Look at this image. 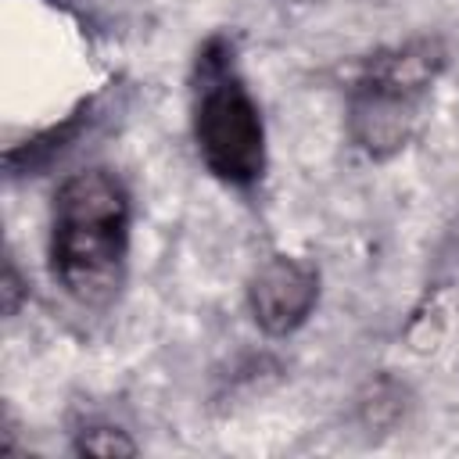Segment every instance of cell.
Wrapping results in <instances>:
<instances>
[{
	"mask_svg": "<svg viewBox=\"0 0 459 459\" xmlns=\"http://www.w3.org/2000/svg\"><path fill=\"white\" fill-rule=\"evenodd\" d=\"M129 194L111 169L61 179L50 215V269L79 305H104L126 276Z\"/></svg>",
	"mask_w": 459,
	"mask_h": 459,
	"instance_id": "cell-1",
	"label": "cell"
},
{
	"mask_svg": "<svg viewBox=\"0 0 459 459\" xmlns=\"http://www.w3.org/2000/svg\"><path fill=\"white\" fill-rule=\"evenodd\" d=\"M190 129L197 158L226 186H255L265 172V126L258 100L233 61V43L212 36L194 57Z\"/></svg>",
	"mask_w": 459,
	"mask_h": 459,
	"instance_id": "cell-2",
	"label": "cell"
},
{
	"mask_svg": "<svg viewBox=\"0 0 459 459\" xmlns=\"http://www.w3.org/2000/svg\"><path fill=\"white\" fill-rule=\"evenodd\" d=\"M420 122V93H409L373 72H366L348 90L344 126L351 143L373 161H387L402 154Z\"/></svg>",
	"mask_w": 459,
	"mask_h": 459,
	"instance_id": "cell-3",
	"label": "cell"
},
{
	"mask_svg": "<svg viewBox=\"0 0 459 459\" xmlns=\"http://www.w3.org/2000/svg\"><path fill=\"white\" fill-rule=\"evenodd\" d=\"M319 305V269L294 255H269L247 280V308L262 333L290 337Z\"/></svg>",
	"mask_w": 459,
	"mask_h": 459,
	"instance_id": "cell-4",
	"label": "cell"
},
{
	"mask_svg": "<svg viewBox=\"0 0 459 459\" xmlns=\"http://www.w3.org/2000/svg\"><path fill=\"white\" fill-rule=\"evenodd\" d=\"M93 122V100H82L72 115H65L57 126H47L43 133H36L25 143H14L4 154V165L11 176H36L39 169H50L68 147H75L82 140V133Z\"/></svg>",
	"mask_w": 459,
	"mask_h": 459,
	"instance_id": "cell-5",
	"label": "cell"
},
{
	"mask_svg": "<svg viewBox=\"0 0 459 459\" xmlns=\"http://www.w3.org/2000/svg\"><path fill=\"white\" fill-rule=\"evenodd\" d=\"M445 61H448L445 47L437 39H430V36H420V39H409V43H402L394 50L377 54L366 72H373V75H380V79L423 97L434 86V79L441 75Z\"/></svg>",
	"mask_w": 459,
	"mask_h": 459,
	"instance_id": "cell-6",
	"label": "cell"
},
{
	"mask_svg": "<svg viewBox=\"0 0 459 459\" xmlns=\"http://www.w3.org/2000/svg\"><path fill=\"white\" fill-rule=\"evenodd\" d=\"M75 452H86V455H136V441L126 430L111 427V423H97V427L79 430Z\"/></svg>",
	"mask_w": 459,
	"mask_h": 459,
	"instance_id": "cell-7",
	"label": "cell"
},
{
	"mask_svg": "<svg viewBox=\"0 0 459 459\" xmlns=\"http://www.w3.org/2000/svg\"><path fill=\"white\" fill-rule=\"evenodd\" d=\"M18 298H22V280H18L14 262H7V269H4V308H7V316H14Z\"/></svg>",
	"mask_w": 459,
	"mask_h": 459,
	"instance_id": "cell-8",
	"label": "cell"
}]
</instances>
